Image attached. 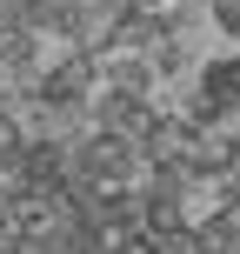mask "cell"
Listing matches in <instances>:
<instances>
[{
    "label": "cell",
    "mask_w": 240,
    "mask_h": 254,
    "mask_svg": "<svg viewBox=\"0 0 240 254\" xmlns=\"http://www.w3.org/2000/svg\"><path fill=\"white\" fill-rule=\"evenodd\" d=\"M207 7H214V27L234 34V47H240V0H207Z\"/></svg>",
    "instance_id": "cell-1"
},
{
    "label": "cell",
    "mask_w": 240,
    "mask_h": 254,
    "mask_svg": "<svg viewBox=\"0 0 240 254\" xmlns=\"http://www.w3.org/2000/svg\"><path fill=\"white\" fill-rule=\"evenodd\" d=\"M227 61H234V80H240V47H234V54H227Z\"/></svg>",
    "instance_id": "cell-2"
}]
</instances>
